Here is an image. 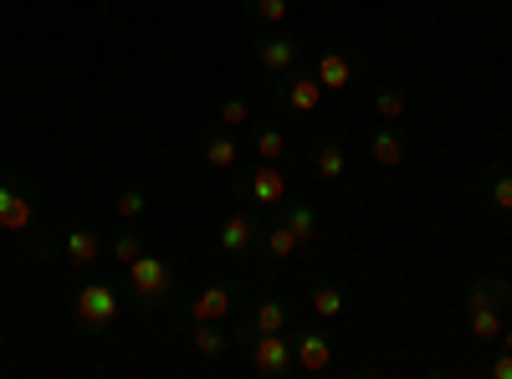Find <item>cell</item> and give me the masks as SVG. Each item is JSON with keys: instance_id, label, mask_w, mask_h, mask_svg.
<instances>
[{"instance_id": "83f0119b", "label": "cell", "mask_w": 512, "mask_h": 379, "mask_svg": "<svg viewBox=\"0 0 512 379\" xmlns=\"http://www.w3.org/2000/svg\"><path fill=\"white\" fill-rule=\"evenodd\" d=\"M282 154H287V134L282 129H256V159H272V164H282Z\"/></svg>"}, {"instance_id": "4dcf8cb0", "label": "cell", "mask_w": 512, "mask_h": 379, "mask_svg": "<svg viewBox=\"0 0 512 379\" xmlns=\"http://www.w3.org/2000/svg\"><path fill=\"white\" fill-rule=\"evenodd\" d=\"M502 349H512V328H502Z\"/></svg>"}, {"instance_id": "f1b7e54d", "label": "cell", "mask_w": 512, "mask_h": 379, "mask_svg": "<svg viewBox=\"0 0 512 379\" xmlns=\"http://www.w3.org/2000/svg\"><path fill=\"white\" fill-rule=\"evenodd\" d=\"M246 118H251V103L246 98H226L221 103V129H241Z\"/></svg>"}, {"instance_id": "52a82bcc", "label": "cell", "mask_w": 512, "mask_h": 379, "mask_svg": "<svg viewBox=\"0 0 512 379\" xmlns=\"http://www.w3.org/2000/svg\"><path fill=\"white\" fill-rule=\"evenodd\" d=\"M277 103H282L287 113H318L323 82H318L313 72H287V77H277Z\"/></svg>"}, {"instance_id": "5bb4252c", "label": "cell", "mask_w": 512, "mask_h": 379, "mask_svg": "<svg viewBox=\"0 0 512 379\" xmlns=\"http://www.w3.org/2000/svg\"><path fill=\"white\" fill-rule=\"evenodd\" d=\"M200 159L210 164V170H236V159H241V144L231 139V129H205L200 134Z\"/></svg>"}, {"instance_id": "8992f818", "label": "cell", "mask_w": 512, "mask_h": 379, "mask_svg": "<svg viewBox=\"0 0 512 379\" xmlns=\"http://www.w3.org/2000/svg\"><path fill=\"white\" fill-rule=\"evenodd\" d=\"M36 221V200L26 190L21 175H0V231H11V236H26Z\"/></svg>"}, {"instance_id": "30bf717a", "label": "cell", "mask_w": 512, "mask_h": 379, "mask_svg": "<svg viewBox=\"0 0 512 379\" xmlns=\"http://www.w3.org/2000/svg\"><path fill=\"white\" fill-rule=\"evenodd\" d=\"M292 354H297V369H303V374L333 369V339L323 328H297L292 333Z\"/></svg>"}, {"instance_id": "7402d4cb", "label": "cell", "mask_w": 512, "mask_h": 379, "mask_svg": "<svg viewBox=\"0 0 512 379\" xmlns=\"http://www.w3.org/2000/svg\"><path fill=\"white\" fill-rule=\"evenodd\" d=\"M282 226L297 236V246H313V236H318V210H313L308 200H297V205L282 210Z\"/></svg>"}, {"instance_id": "ffe728a7", "label": "cell", "mask_w": 512, "mask_h": 379, "mask_svg": "<svg viewBox=\"0 0 512 379\" xmlns=\"http://www.w3.org/2000/svg\"><path fill=\"white\" fill-rule=\"evenodd\" d=\"M369 154H374L379 170H400V164H405V134H395V129H374Z\"/></svg>"}, {"instance_id": "e0dca14e", "label": "cell", "mask_w": 512, "mask_h": 379, "mask_svg": "<svg viewBox=\"0 0 512 379\" xmlns=\"http://www.w3.org/2000/svg\"><path fill=\"white\" fill-rule=\"evenodd\" d=\"M185 339H190V349H195L200 359H221V354L231 349V339L221 333V323H185Z\"/></svg>"}, {"instance_id": "5b68a950", "label": "cell", "mask_w": 512, "mask_h": 379, "mask_svg": "<svg viewBox=\"0 0 512 379\" xmlns=\"http://www.w3.org/2000/svg\"><path fill=\"white\" fill-rule=\"evenodd\" d=\"M246 298V287L241 282H210V287H200L195 298L180 308V323H221V318H231L236 313V303Z\"/></svg>"}, {"instance_id": "3957f363", "label": "cell", "mask_w": 512, "mask_h": 379, "mask_svg": "<svg viewBox=\"0 0 512 379\" xmlns=\"http://www.w3.org/2000/svg\"><path fill=\"white\" fill-rule=\"evenodd\" d=\"M236 195H241L246 205H256V210H282V205H287V195H292V180H287L282 164L256 159L251 170L236 180Z\"/></svg>"}, {"instance_id": "cb8c5ba5", "label": "cell", "mask_w": 512, "mask_h": 379, "mask_svg": "<svg viewBox=\"0 0 512 379\" xmlns=\"http://www.w3.org/2000/svg\"><path fill=\"white\" fill-rule=\"evenodd\" d=\"M108 257L118 262V267H128V262H134V257H144V236L134 231V226H123L113 241H108Z\"/></svg>"}, {"instance_id": "4316f807", "label": "cell", "mask_w": 512, "mask_h": 379, "mask_svg": "<svg viewBox=\"0 0 512 379\" xmlns=\"http://www.w3.org/2000/svg\"><path fill=\"white\" fill-rule=\"evenodd\" d=\"M405 93L400 88H374V113L384 118V123H395V118H405Z\"/></svg>"}, {"instance_id": "7a4b0ae2", "label": "cell", "mask_w": 512, "mask_h": 379, "mask_svg": "<svg viewBox=\"0 0 512 379\" xmlns=\"http://www.w3.org/2000/svg\"><path fill=\"white\" fill-rule=\"evenodd\" d=\"M123 303H118V287L108 277H93V282H82L77 287V298H72V318L82 333H108L118 323Z\"/></svg>"}, {"instance_id": "44dd1931", "label": "cell", "mask_w": 512, "mask_h": 379, "mask_svg": "<svg viewBox=\"0 0 512 379\" xmlns=\"http://www.w3.org/2000/svg\"><path fill=\"white\" fill-rule=\"evenodd\" d=\"M466 303H492V308H512V282L507 277H497V272H487V277H477L472 282V292H466Z\"/></svg>"}, {"instance_id": "d6986e66", "label": "cell", "mask_w": 512, "mask_h": 379, "mask_svg": "<svg viewBox=\"0 0 512 379\" xmlns=\"http://www.w3.org/2000/svg\"><path fill=\"white\" fill-rule=\"evenodd\" d=\"M256 241H262L267 262H292L297 251H303V246H297V236H292V231H287L282 221H267V226H262V236H256Z\"/></svg>"}, {"instance_id": "4fadbf2b", "label": "cell", "mask_w": 512, "mask_h": 379, "mask_svg": "<svg viewBox=\"0 0 512 379\" xmlns=\"http://www.w3.org/2000/svg\"><path fill=\"white\" fill-rule=\"evenodd\" d=\"M98 257H103V236H98L93 226H67V236H62V262L77 267V272H88Z\"/></svg>"}, {"instance_id": "2e32d148", "label": "cell", "mask_w": 512, "mask_h": 379, "mask_svg": "<svg viewBox=\"0 0 512 379\" xmlns=\"http://www.w3.org/2000/svg\"><path fill=\"white\" fill-rule=\"evenodd\" d=\"M466 333H472L477 344H497V339H502V308H492V303H466Z\"/></svg>"}, {"instance_id": "277c9868", "label": "cell", "mask_w": 512, "mask_h": 379, "mask_svg": "<svg viewBox=\"0 0 512 379\" xmlns=\"http://www.w3.org/2000/svg\"><path fill=\"white\" fill-rule=\"evenodd\" d=\"M246 349V364L262 374V379H287L297 369V354H292V333H246L236 339Z\"/></svg>"}, {"instance_id": "ba28073f", "label": "cell", "mask_w": 512, "mask_h": 379, "mask_svg": "<svg viewBox=\"0 0 512 379\" xmlns=\"http://www.w3.org/2000/svg\"><path fill=\"white\" fill-rule=\"evenodd\" d=\"M256 236H262V221L251 216V210H236V216H226L221 221V231H216V246L226 251V257H251L256 251Z\"/></svg>"}, {"instance_id": "9a60e30c", "label": "cell", "mask_w": 512, "mask_h": 379, "mask_svg": "<svg viewBox=\"0 0 512 379\" xmlns=\"http://www.w3.org/2000/svg\"><path fill=\"white\" fill-rule=\"evenodd\" d=\"M308 308H313V318H318V323H333V318H344V313H349V292L338 287V282H328V277H323V282H313V287H308Z\"/></svg>"}, {"instance_id": "d4e9b609", "label": "cell", "mask_w": 512, "mask_h": 379, "mask_svg": "<svg viewBox=\"0 0 512 379\" xmlns=\"http://www.w3.org/2000/svg\"><path fill=\"white\" fill-rule=\"evenodd\" d=\"M487 200L512 216V170H507V164H492V170H487Z\"/></svg>"}, {"instance_id": "f546056e", "label": "cell", "mask_w": 512, "mask_h": 379, "mask_svg": "<svg viewBox=\"0 0 512 379\" xmlns=\"http://www.w3.org/2000/svg\"><path fill=\"white\" fill-rule=\"evenodd\" d=\"M492 379H512V349H502V354L492 359Z\"/></svg>"}, {"instance_id": "603a6c76", "label": "cell", "mask_w": 512, "mask_h": 379, "mask_svg": "<svg viewBox=\"0 0 512 379\" xmlns=\"http://www.w3.org/2000/svg\"><path fill=\"white\" fill-rule=\"evenodd\" d=\"M149 210V195L139 190V185H128V190H118V200H113V216L123 221V226H134L139 216Z\"/></svg>"}, {"instance_id": "9c48e42d", "label": "cell", "mask_w": 512, "mask_h": 379, "mask_svg": "<svg viewBox=\"0 0 512 379\" xmlns=\"http://www.w3.org/2000/svg\"><path fill=\"white\" fill-rule=\"evenodd\" d=\"M297 57H303V47H297V36L292 31H272V36H262L256 41V62H262L272 77H287V72H297Z\"/></svg>"}, {"instance_id": "ac0fdd59", "label": "cell", "mask_w": 512, "mask_h": 379, "mask_svg": "<svg viewBox=\"0 0 512 379\" xmlns=\"http://www.w3.org/2000/svg\"><path fill=\"white\" fill-rule=\"evenodd\" d=\"M313 175H318V180H344V175H349V149L338 144V139H323V144L313 149Z\"/></svg>"}, {"instance_id": "484cf974", "label": "cell", "mask_w": 512, "mask_h": 379, "mask_svg": "<svg viewBox=\"0 0 512 379\" xmlns=\"http://www.w3.org/2000/svg\"><path fill=\"white\" fill-rule=\"evenodd\" d=\"M241 6H246V16H256L262 26H282L292 16V0H241Z\"/></svg>"}, {"instance_id": "7c38bea8", "label": "cell", "mask_w": 512, "mask_h": 379, "mask_svg": "<svg viewBox=\"0 0 512 379\" xmlns=\"http://www.w3.org/2000/svg\"><path fill=\"white\" fill-rule=\"evenodd\" d=\"M292 303L287 298H262V303H251V313H246V323H241V339L246 333H287L292 328Z\"/></svg>"}, {"instance_id": "6da1fadb", "label": "cell", "mask_w": 512, "mask_h": 379, "mask_svg": "<svg viewBox=\"0 0 512 379\" xmlns=\"http://www.w3.org/2000/svg\"><path fill=\"white\" fill-rule=\"evenodd\" d=\"M128 277V298H134L139 308H164V303H175V267H169L164 257H154V251H144V257H134L123 267Z\"/></svg>"}, {"instance_id": "8fae6325", "label": "cell", "mask_w": 512, "mask_h": 379, "mask_svg": "<svg viewBox=\"0 0 512 379\" xmlns=\"http://www.w3.org/2000/svg\"><path fill=\"white\" fill-rule=\"evenodd\" d=\"M313 77L323 82V93H349V88H354V77H359V67H354L349 52L328 47V52L313 57Z\"/></svg>"}]
</instances>
